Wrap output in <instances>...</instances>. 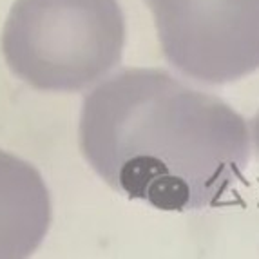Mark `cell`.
<instances>
[{
  "label": "cell",
  "instance_id": "obj_1",
  "mask_svg": "<svg viewBox=\"0 0 259 259\" xmlns=\"http://www.w3.org/2000/svg\"><path fill=\"white\" fill-rule=\"evenodd\" d=\"M80 151L111 189L158 210H203L243 180L250 133L227 102L163 69H121L83 98Z\"/></svg>",
  "mask_w": 259,
  "mask_h": 259
},
{
  "label": "cell",
  "instance_id": "obj_2",
  "mask_svg": "<svg viewBox=\"0 0 259 259\" xmlns=\"http://www.w3.org/2000/svg\"><path fill=\"white\" fill-rule=\"evenodd\" d=\"M125 17L118 0H17L2 31V55L33 89L76 93L121 60Z\"/></svg>",
  "mask_w": 259,
  "mask_h": 259
},
{
  "label": "cell",
  "instance_id": "obj_3",
  "mask_svg": "<svg viewBox=\"0 0 259 259\" xmlns=\"http://www.w3.org/2000/svg\"><path fill=\"white\" fill-rule=\"evenodd\" d=\"M165 60L223 85L259 69V0H145Z\"/></svg>",
  "mask_w": 259,
  "mask_h": 259
},
{
  "label": "cell",
  "instance_id": "obj_5",
  "mask_svg": "<svg viewBox=\"0 0 259 259\" xmlns=\"http://www.w3.org/2000/svg\"><path fill=\"white\" fill-rule=\"evenodd\" d=\"M252 140H254L255 156H257V160H259V111L254 116V120H252Z\"/></svg>",
  "mask_w": 259,
  "mask_h": 259
},
{
  "label": "cell",
  "instance_id": "obj_4",
  "mask_svg": "<svg viewBox=\"0 0 259 259\" xmlns=\"http://www.w3.org/2000/svg\"><path fill=\"white\" fill-rule=\"evenodd\" d=\"M51 218V196L42 174L0 151V259L29 257L42 245Z\"/></svg>",
  "mask_w": 259,
  "mask_h": 259
}]
</instances>
